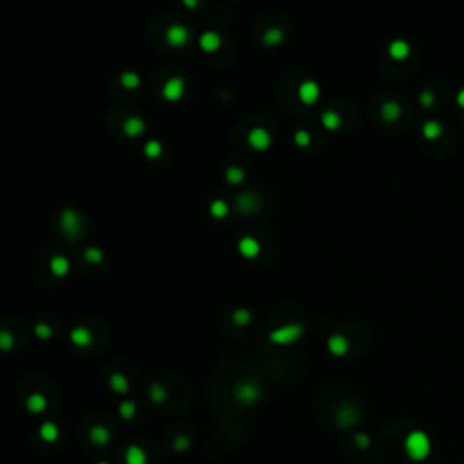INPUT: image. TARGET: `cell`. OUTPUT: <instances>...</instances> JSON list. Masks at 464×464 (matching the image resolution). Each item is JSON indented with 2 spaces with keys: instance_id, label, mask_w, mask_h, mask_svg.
<instances>
[{
  "instance_id": "cell-1",
  "label": "cell",
  "mask_w": 464,
  "mask_h": 464,
  "mask_svg": "<svg viewBox=\"0 0 464 464\" xmlns=\"http://www.w3.org/2000/svg\"><path fill=\"white\" fill-rule=\"evenodd\" d=\"M404 452L412 460H424L432 452V441L424 432L414 430L404 439Z\"/></svg>"
},
{
  "instance_id": "cell-2",
  "label": "cell",
  "mask_w": 464,
  "mask_h": 464,
  "mask_svg": "<svg viewBox=\"0 0 464 464\" xmlns=\"http://www.w3.org/2000/svg\"><path fill=\"white\" fill-rule=\"evenodd\" d=\"M303 336V326L301 325H285L280 326L269 336L270 343H276V345H290V343L298 341V339Z\"/></svg>"
},
{
  "instance_id": "cell-3",
  "label": "cell",
  "mask_w": 464,
  "mask_h": 464,
  "mask_svg": "<svg viewBox=\"0 0 464 464\" xmlns=\"http://www.w3.org/2000/svg\"><path fill=\"white\" fill-rule=\"evenodd\" d=\"M165 40L171 47H185L191 42V31L181 24H173L165 31Z\"/></svg>"
},
{
  "instance_id": "cell-4",
  "label": "cell",
  "mask_w": 464,
  "mask_h": 464,
  "mask_svg": "<svg viewBox=\"0 0 464 464\" xmlns=\"http://www.w3.org/2000/svg\"><path fill=\"white\" fill-rule=\"evenodd\" d=\"M185 95V82L180 77H173L165 82L161 87V96L167 102H178L181 100Z\"/></svg>"
},
{
  "instance_id": "cell-5",
  "label": "cell",
  "mask_w": 464,
  "mask_h": 464,
  "mask_svg": "<svg viewBox=\"0 0 464 464\" xmlns=\"http://www.w3.org/2000/svg\"><path fill=\"white\" fill-rule=\"evenodd\" d=\"M60 227L65 234L71 236V238L78 236V232H80V218H78L77 211H73V209H64L60 214Z\"/></svg>"
},
{
  "instance_id": "cell-6",
  "label": "cell",
  "mask_w": 464,
  "mask_h": 464,
  "mask_svg": "<svg viewBox=\"0 0 464 464\" xmlns=\"http://www.w3.org/2000/svg\"><path fill=\"white\" fill-rule=\"evenodd\" d=\"M234 395H236V399L242 401L243 404H256L257 401L261 399V390L254 383L245 381V383L238 384Z\"/></svg>"
},
{
  "instance_id": "cell-7",
  "label": "cell",
  "mask_w": 464,
  "mask_h": 464,
  "mask_svg": "<svg viewBox=\"0 0 464 464\" xmlns=\"http://www.w3.org/2000/svg\"><path fill=\"white\" fill-rule=\"evenodd\" d=\"M247 142L252 147L254 151H267L272 143V136H270L269 131L261 129V127H256V129L249 131L247 135Z\"/></svg>"
},
{
  "instance_id": "cell-8",
  "label": "cell",
  "mask_w": 464,
  "mask_h": 464,
  "mask_svg": "<svg viewBox=\"0 0 464 464\" xmlns=\"http://www.w3.org/2000/svg\"><path fill=\"white\" fill-rule=\"evenodd\" d=\"M326 346H328L330 354H334V356L341 357V356H345V354H348L350 341L343 334H334V336H330L328 338Z\"/></svg>"
},
{
  "instance_id": "cell-9",
  "label": "cell",
  "mask_w": 464,
  "mask_h": 464,
  "mask_svg": "<svg viewBox=\"0 0 464 464\" xmlns=\"http://www.w3.org/2000/svg\"><path fill=\"white\" fill-rule=\"evenodd\" d=\"M200 47L203 53H216L221 47V36L216 31H205L200 36Z\"/></svg>"
},
{
  "instance_id": "cell-10",
  "label": "cell",
  "mask_w": 464,
  "mask_h": 464,
  "mask_svg": "<svg viewBox=\"0 0 464 464\" xmlns=\"http://www.w3.org/2000/svg\"><path fill=\"white\" fill-rule=\"evenodd\" d=\"M145 131V122H143V118H140V116H129V118L123 122V133H125L129 138H136V136H140Z\"/></svg>"
},
{
  "instance_id": "cell-11",
  "label": "cell",
  "mask_w": 464,
  "mask_h": 464,
  "mask_svg": "<svg viewBox=\"0 0 464 464\" xmlns=\"http://www.w3.org/2000/svg\"><path fill=\"white\" fill-rule=\"evenodd\" d=\"M238 250H239V254H242L243 257L252 259V257H256L257 254H259L261 247H259V243H257V239L250 238V236H245V238L239 239Z\"/></svg>"
},
{
  "instance_id": "cell-12",
  "label": "cell",
  "mask_w": 464,
  "mask_h": 464,
  "mask_svg": "<svg viewBox=\"0 0 464 464\" xmlns=\"http://www.w3.org/2000/svg\"><path fill=\"white\" fill-rule=\"evenodd\" d=\"M71 343L73 345H77L78 348H84V346H89L92 341V334L89 332L85 326H75L73 330H71Z\"/></svg>"
},
{
  "instance_id": "cell-13",
  "label": "cell",
  "mask_w": 464,
  "mask_h": 464,
  "mask_svg": "<svg viewBox=\"0 0 464 464\" xmlns=\"http://www.w3.org/2000/svg\"><path fill=\"white\" fill-rule=\"evenodd\" d=\"M49 269H51V272H53V276L64 277V276H67V272H69L71 263L65 256H54V257H51V261H49Z\"/></svg>"
},
{
  "instance_id": "cell-14",
  "label": "cell",
  "mask_w": 464,
  "mask_h": 464,
  "mask_svg": "<svg viewBox=\"0 0 464 464\" xmlns=\"http://www.w3.org/2000/svg\"><path fill=\"white\" fill-rule=\"evenodd\" d=\"M26 408L31 412V414H42V412H46L47 410L46 395L39 394V392H36V394H31L26 401Z\"/></svg>"
},
{
  "instance_id": "cell-15",
  "label": "cell",
  "mask_w": 464,
  "mask_h": 464,
  "mask_svg": "<svg viewBox=\"0 0 464 464\" xmlns=\"http://www.w3.org/2000/svg\"><path fill=\"white\" fill-rule=\"evenodd\" d=\"M123 460H125V464H147V453L143 452V448H140V446L131 444L129 448L125 450Z\"/></svg>"
},
{
  "instance_id": "cell-16",
  "label": "cell",
  "mask_w": 464,
  "mask_h": 464,
  "mask_svg": "<svg viewBox=\"0 0 464 464\" xmlns=\"http://www.w3.org/2000/svg\"><path fill=\"white\" fill-rule=\"evenodd\" d=\"M359 419V412L356 410L354 406H345L339 410L338 414V421H339V426H343V428H346V426H352L356 424V422Z\"/></svg>"
},
{
  "instance_id": "cell-17",
  "label": "cell",
  "mask_w": 464,
  "mask_h": 464,
  "mask_svg": "<svg viewBox=\"0 0 464 464\" xmlns=\"http://www.w3.org/2000/svg\"><path fill=\"white\" fill-rule=\"evenodd\" d=\"M318 96H319V89L314 82H305L300 87V98L305 104H314L318 100Z\"/></svg>"
},
{
  "instance_id": "cell-18",
  "label": "cell",
  "mask_w": 464,
  "mask_h": 464,
  "mask_svg": "<svg viewBox=\"0 0 464 464\" xmlns=\"http://www.w3.org/2000/svg\"><path fill=\"white\" fill-rule=\"evenodd\" d=\"M39 435L44 442H54L58 439V435H60V432H58V426L53 421H46L40 426Z\"/></svg>"
},
{
  "instance_id": "cell-19",
  "label": "cell",
  "mask_w": 464,
  "mask_h": 464,
  "mask_svg": "<svg viewBox=\"0 0 464 464\" xmlns=\"http://www.w3.org/2000/svg\"><path fill=\"white\" fill-rule=\"evenodd\" d=\"M109 386L116 392V394H127L129 392V381L123 374H113L109 377Z\"/></svg>"
},
{
  "instance_id": "cell-20",
  "label": "cell",
  "mask_w": 464,
  "mask_h": 464,
  "mask_svg": "<svg viewBox=\"0 0 464 464\" xmlns=\"http://www.w3.org/2000/svg\"><path fill=\"white\" fill-rule=\"evenodd\" d=\"M109 439H111V435H109V430L105 426H95V428H91V441L95 444L105 446L109 442Z\"/></svg>"
},
{
  "instance_id": "cell-21",
  "label": "cell",
  "mask_w": 464,
  "mask_h": 464,
  "mask_svg": "<svg viewBox=\"0 0 464 464\" xmlns=\"http://www.w3.org/2000/svg\"><path fill=\"white\" fill-rule=\"evenodd\" d=\"M120 84H122L125 89H129V91H133V89H138L140 87L142 80H140L138 75L133 73V71H125V73L120 77Z\"/></svg>"
},
{
  "instance_id": "cell-22",
  "label": "cell",
  "mask_w": 464,
  "mask_h": 464,
  "mask_svg": "<svg viewBox=\"0 0 464 464\" xmlns=\"http://www.w3.org/2000/svg\"><path fill=\"white\" fill-rule=\"evenodd\" d=\"M209 211H211V216L221 219V218H227V216H229V205H227L223 200H214L211 203V207H209Z\"/></svg>"
},
{
  "instance_id": "cell-23",
  "label": "cell",
  "mask_w": 464,
  "mask_h": 464,
  "mask_svg": "<svg viewBox=\"0 0 464 464\" xmlns=\"http://www.w3.org/2000/svg\"><path fill=\"white\" fill-rule=\"evenodd\" d=\"M143 153H145V156L149 158V160H156V158L161 156L163 149H161V143L158 142V140H149V142L145 143V147H143Z\"/></svg>"
},
{
  "instance_id": "cell-24",
  "label": "cell",
  "mask_w": 464,
  "mask_h": 464,
  "mask_svg": "<svg viewBox=\"0 0 464 464\" xmlns=\"http://www.w3.org/2000/svg\"><path fill=\"white\" fill-rule=\"evenodd\" d=\"M149 397H151L153 403L160 404V403H163V401L167 399V390H165L161 384L154 383V384H151V388H149Z\"/></svg>"
},
{
  "instance_id": "cell-25",
  "label": "cell",
  "mask_w": 464,
  "mask_h": 464,
  "mask_svg": "<svg viewBox=\"0 0 464 464\" xmlns=\"http://www.w3.org/2000/svg\"><path fill=\"white\" fill-rule=\"evenodd\" d=\"M225 178L227 181H229L230 185H238L243 181V178H245V173H243L239 167H229L225 173Z\"/></svg>"
},
{
  "instance_id": "cell-26",
  "label": "cell",
  "mask_w": 464,
  "mask_h": 464,
  "mask_svg": "<svg viewBox=\"0 0 464 464\" xmlns=\"http://www.w3.org/2000/svg\"><path fill=\"white\" fill-rule=\"evenodd\" d=\"M84 257H85V261H89V263L98 265L104 261V252H102L100 249H96V247H89V249H85Z\"/></svg>"
},
{
  "instance_id": "cell-27",
  "label": "cell",
  "mask_w": 464,
  "mask_h": 464,
  "mask_svg": "<svg viewBox=\"0 0 464 464\" xmlns=\"http://www.w3.org/2000/svg\"><path fill=\"white\" fill-rule=\"evenodd\" d=\"M250 319H252V314H250L249 310H245V308H238V310H234V314H232V321H234V325H238V326L249 325Z\"/></svg>"
},
{
  "instance_id": "cell-28",
  "label": "cell",
  "mask_w": 464,
  "mask_h": 464,
  "mask_svg": "<svg viewBox=\"0 0 464 464\" xmlns=\"http://www.w3.org/2000/svg\"><path fill=\"white\" fill-rule=\"evenodd\" d=\"M283 40V33L280 29H269L263 35V44L265 46H276Z\"/></svg>"
},
{
  "instance_id": "cell-29",
  "label": "cell",
  "mask_w": 464,
  "mask_h": 464,
  "mask_svg": "<svg viewBox=\"0 0 464 464\" xmlns=\"http://www.w3.org/2000/svg\"><path fill=\"white\" fill-rule=\"evenodd\" d=\"M13 346H15V338H13L11 332H8V330H0V350L8 352V350H11Z\"/></svg>"
},
{
  "instance_id": "cell-30",
  "label": "cell",
  "mask_w": 464,
  "mask_h": 464,
  "mask_svg": "<svg viewBox=\"0 0 464 464\" xmlns=\"http://www.w3.org/2000/svg\"><path fill=\"white\" fill-rule=\"evenodd\" d=\"M118 412H120V415H122L123 419H133L135 417V414H136V406H135L133 401H123V403L120 404Z\"/></svg>"
},
{
  "instance_id": "cell-31",
  "label": "cell",
  "mask_w": 464,
  "mask_h": 464,
  "mask_svg": "<svg viewBox=\"0 0 464 464\" xmlns=\"http://www.w3.org/2000/svg\"><path fill=\"white\" fill-rule=\"evenodd\" d=\"M35 334H36V338H40V339H49L51 336H53V328H51L49 325H46V323H39V325L35 326Z\"/></svg>"
},
{
  "instance_id": "cell-32",
  "label": "cell",
  "mask_w": 464,
  "mask_h": 464,
  "mask_svg": "<svg viewBox=\"0 0 464 464\" xmlns=\"http://www.w3.org/2000/svg\"><path fill=\"white\" fill-rule=\"evenodd\" d=\"M189 446H191L189 435H178V437L174 439V450H176V452H187Z\"/></svg>"
},
{
  "instance_id": "cell-33",
  "label": "cell",
  "mask_w": 464,
  "mask_h": 464,
  "mask_svg": "<svg viewBox=\"0 0 464 464\" xmlns=\"http://www.w3.org/2000/svg\"><path fill=\"white\" fill-rule=\"evenodd\" d=\"M390 53L394 54L395 58H403V57H406L408 54V46L406 44H403V42H395L394 46L390 47Z\"/></svg>"
},
{
  "instance_id": "cell-34",
  "label": "cell",
  "mask_w": 464,
  "mask_h": 464,
  "mask_svg": "<svg viewBox=\"0 0 464 464\" xmlns=\"http://www.w3.org/2000/svg\"><path fill=\"white\" fill-rule=\"evenodd\" d=\"M354 442H356V446L359 450H366L370 446V437L366 434H356V437H354Z\"/></svg>"
},
{
  "instance_id": "cell-35",
  "label": "cell",
  "mask_w": 464,
  "mask_h": 464,
  "mask_svg": "<svg viewBox=\"0 0 464 464\" xmlns=\"http://www.w3.org/2000/svg\"><path fill=\"white\" fill-rule=\"evenodd\" d=\"M294 142L298 143V145H308L310 136H308V133H305V131H298L294 136Z\"/></svg>"
},
{
  "instance_id": "cell-36",
  "label": "cell",
  "mask_w": 464,
  "mask_h": 464,
  "mask_svg": "<svg viewBox=\"0 0 464 464\" xmlns=\"http://www.w3.org/2000/svg\"><path fill=\"white\" fill-rule=\"evenodd\" d=\"M323 122H325L326 127H330V129H334V127H338V116L332 115V113H326L325 116H323Z\"/></svg>"
},
{
  "instance_id": "cell-37",
  "label": "cell",
  "mask_w": 464,
  "mask_h": 464,
  "mask_svg": "<svg viewBox=\"0 0 464 464\" xmlns=\"http://www.w3.org/2000/svg\"><path fill=\"white\" fill-rule=\"evenodd\" d=\"M181 2H183V6L187 9H196L200 6V0H181Z\"/></svg>"
},
{
  "instance_id": "cell-38",
  "label": "cell",
  "mask_w": 464,
  "mask_h": 464,
  "mask_svg": "<svg viewBox=\"0 0 464 464\" xmlns=\"http://www.w3.org/2000/svg\"><path fill=\"white\" fill-rule=\"evenodd\" d=\"M459 102H460V105H464V91L460 92V96H459Z\"/></svg>"
},
{
  "instance_id": "cell-39",
  "label": "cell",
  "mask_w": 464,
  "mask_h": 464,
  "mask_svg": "<svg viewBox=\"0 0 464 464\" xmlns=\"http://www.w3.org/2000/svg\"><path fill=\"white\" fill-rule=\"evenodd\" d=\"M96 464H109V462H104V460H100V462H96Z\"/></svg>"
}]
</instances>
